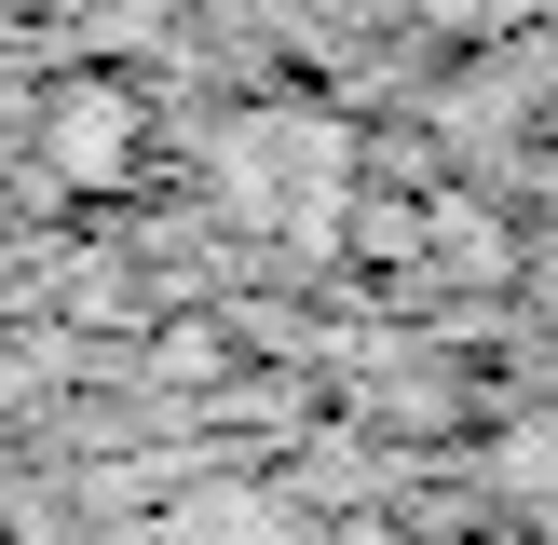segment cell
Instances as JSON below:
<instances>
[{
	"instance_id": "obj_1",
	"label": "cell",
	"mask_w": 558,
	"mask_h": 545,
	"mask_svg": "<svg viewBox=\"0 0 558 545\" xmlns=\"http://www.w3.org/2000/svg\"><path fill=\"white\" fill-rule=\"evenodd\" d=\"M54 150H69V178H123V164H109V150H123V96L82 82V96L54 109Z\"/></svg>"
},
{
	"instance_id": "obj_2",
	"label": "cell",
	"mask_w": 558,
	"mask_h": 545,
	"mask_svg": "<svg viewBox=\"0 0 558 545\" xmlns=\"http://www.w3.org/2000/svg\"><path fill=\"white\" fill-rule=\"evenodd\" d=\"M178 545H287V532H272V518H259V505H232V491H218V505H205V518H191V532H178Z\"/></svg>"
}]
</instances>
